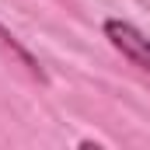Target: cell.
<instances>
[{
	"mask_svg": "<svg viewBox=\"0 0 150 150\" xmlns=\"http://www.w3.org/2000/svg\"><path fill=\"white\" fill-rule=\"evenodd\" d=\"M105 35H108V42L122 52V59H129V63L140 67V70H150V38L143 35L136 25L119 21V18H108V21H105Z\"/></svg>",
	"mask_w": 150,
	"mask_h": 150,
	"instance_id": "6da1fadb",
	"label": "cell"
},
{
	"mask_svg": "<svg viewBox=\"0 0 150 150\" xmlns=\"http://www.w3.org/2000/svg\"><path fill=\"white\" fill-rule=\"evenodd\" d=\"M0 42H4V45H11V52H14V56H18V59H21V63L28 67V74H32V77H38V80H45V74H42V67L35 63V56H32V52H28V49H25V45H21L18 38L11 35V32H7L4 25H0Z\"/></svg>",
	"mask_w": 150,
	"mask_h": 150,
	"instance_id": "7a4b0ae2",
	"label": "cell"
}]
</instances>
